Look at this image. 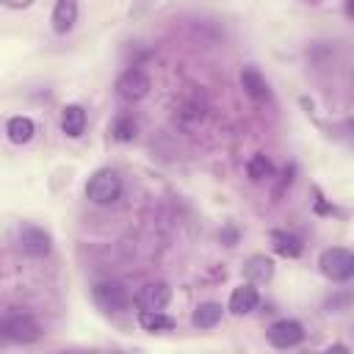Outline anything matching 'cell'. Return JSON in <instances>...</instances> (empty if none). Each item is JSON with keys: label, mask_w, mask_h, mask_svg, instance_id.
<instances>
[{"label": "cell", "mask_w": 354, "mask_h": 354, "mask_svg": "<svg viewBox=\"0 0 354 354\" xmlns=\"http://www.w3.org/2000/svg\"><path fill=\"white\" fill-rule=\"evenodd\" d=\"M271 246L282 257H299L301 254V241L288 230H274L271 232Z\"/></svg>", "instance_id": "obj_15"}, {"label": "cell", "mask_w": 354, "mask_h": 354, "mask_svg": "<svg viewBox=\"0 0 354 354\" xmlns=\"http://www.w3.org/2000/svg\"><path fill=\"white\" fill-rule=\"evenodd\" d=\"M266 337H268V343L274 348H293V346H299L304 340V326L299 321H293V318H279V321H274L268 326Z\"/></svg>", "instance_id": "obj_6"}, {"label": "cell", "mask_w": 354, "mask_h": 354, "mask_svg": "<svg viewBox=\"0 0 354 354\" xmlns=\"http://www.w3.org/2000/svg\"><path fill=\"white\" fill-rule=\"evenodd\" d=\"M171 301V288L166 282H147L138 293H136V304L141 310H163Z\"/></svg>", "instance_id": "obj_8"}, {"label": "cell", "mask_w": 354, "mask_h": 354, "mask_svg": "<svg viewBox=\"0 0 354 354\" xmlns=\"http://www.w3.org/2000/svg\"><path fill=\"white\" fill-rule=\"evenodd\" d=\"M6 133H8L11 144H28L33 138V133H36V124L28 116H11L8 124H6Z\"/></svg>", "instance_id": "obj_17"}, {"label": "cell", "mask_w": 354, "mask_h": 354, "mask_svg": "<svg viewBox=\"0 0 354 354\" xmlns=\"http://www.w3.org/2000/svg\"><path fill=\"white\" fill-rule=\"evenodd\" d=\"M343 11H346L348 19H354V0H346V3H343Z\"/></svg>", "instance_id": "obj_22"}, {"label": "cell", "mask_w": 354, "mask_h": 354, "mask_svg": "<svg viewBox=\"0 0 354 354\" xmlns=\"http://www.w3.org/2000/svg\"><path fill=\"white\" fill-rule=\"evenodd\" d=\"M94 301L105 313H122L130 304V290L116 279H102L94 285Z\"/></svg>", "instance_id": "obj_3"}, {"label": "cell", "mask_w": 354, "mask_h": 354, "mask_svg": "<svg viewBox=\"0 0 354 354\" xmlns=\"http://www.w3.org/2000/svg\"><path fill=\"white\" fill-rule=\"evenodd\" d=\"M243 274L249 277V282H268L274 277V263L266 254H252L243 266Z\"/></svg>", "instance_id": "obj_16"}, {"label": "cell", "mask_w": 354, "mask_h": 354, "mask_svg": "<svg viewBox=\"0 0 354 354\" xmlns=\"http://www.w3.org/2000/svg\"><path fill=\"white\" fill-rule=\"evenodd\" d=\"M246 174H249V180L263 183V180H268L274 174V166H271V160L266 155H252L249 163H246Z\"/></svg>", "instance_id": "obj_19"}, {"label": "cell", "mask_w": 354, "mask_h": 354, "mask_svg": "<svg viewBox=\"0 0 354 354\" xmlns=\"http://www.w3.org/2000/svg\"><path fill=\"white\" fill-rule=\"evenodd\" d=\"M149 88H152V80H149V75H147L144 69H127V72H122L119 80H116V91H119V97L127 100V102L144 100V97L149 94Z\"/></svg>", "instance_id": "obj_4"}, {"label": "cell", "mask_w": 354, "mask_h": 354, "mask_svg": "<svg viewBox=\"0 0 354 354\" xmlns=\"http://www.w3.org/2000/svg\"><path fill=\"white\" fill-rule=\"evenodd\" d=\"M241 88H243L252 100H257V102L268 100V83H266V77L260 75L257 66H243V69H241Z\"/></svg>", "instance_id": "obj_11"}, {"label": "cell", "mask_w": 354, "mask_h": 354, "mask_svg": "<svg viewBox=\"0 0 354 354\" xmlns=\"http://www.w3.org/2000/svg\"><path fill=\"white\" fill-rule=\"evenodd\" d=\"M318 266H321L324 277H329L335 282H346L354 277V252H348L343 246H329L321 252Z\"/></svg>", "instance_id": "obj_2"}, {"label": "cell", "mask_w": 354, "mask_h": 354, "mask_svg": "<svg viewBox=\"0 0 354 354\" xmlns=\"http://www.w3.org/2000/svg\"><path fill=\"white\" fill-rule=\"evenodd\" d=\"M61 130H64L69 138L83 136V130H86V108L77 105V102L64 105V111H61Z\"/></svg>", "instance_id": "obj_12"}, {"label": "cell", "mask_w": 354, "mask_h": 354, "mask_svg": "<svg viewBox=\"0 0 354 354\" xmlns=\"http://www.w3.org/2000/svg\"><path fill=\"white\" fill-rule=\"evenodd\" d=\"M221 321V304L218 301H202L191 313V324L196 329H213Z\"/></svg>", "instance_id": "obj_13"}, {"label": "cell", "mask_w": 354, "mask_h": 354, "mask_svg": "<svg viewBox=\"0 0 354 354\" xmlns=\"http://www.w3.org/2000/svg\"><path fill=\"white\" fill-rule=\"evenodd\" d=\"M86 196L94 205H113L122 196V177L113 169H97L86 183Z\"/></svg>", "instance_id": "obj_1"}, {"label": "cell", "mask_w": 354, "mask_h": 354, "mask_svg": "<svg viewBox=\"0 0 354 354\" xmlns=\"http://www.w3.org/2000/svg\"><path fill=\"white\" fill-rule=\"evenodd\" d=\"M138 326L144 332H171L174 318L166 315L163 310H138Z\"/></svg>", "instance_id": "obj_14"}, {"label": "cell", "mask_w": 354, "mask_h": 354, "mask_svg": "<svg viewBox=\"0 0 354 354\" xmlns=\"http://www.w3.org/2000/svg\"><path fill=\"white\" fill-rule=\"evenodd\" d=\"M257 301H260V293H257L254 282H241L238 288H232L227 307H230L232 315H246V313H252L257 307Z\"/></svg>", "instance_id": "obj_9"}, {"label": "cell", "mask_w": 354, "mask_h": 354, "mask_svg": "<svg viewBox=\"0 0 354 354\" xmlns=\"http://www.w3.org/2000/svg\"><path fill=\"white\" fill-rule=\"evenodd\" d=\"M19 249L28 257H47L53 249V238L47 230H41L36 224H22L19 227Z\"/></svg>", "instance_id": "obj_7"}, {"label": "cell", "mask_w": 354, "mask_h": 354, "mask_svg": "<svg viewBox=\"0 0 354 354\" xmlns=\"http://www.w3.org/2000/svg\"><path fill=\"white\" fill-rule=\"evenodd\" d=\"M113 138L116 141H133L136 138V122H133V116H119L113 122Z\"/></svg>", "instance_id": "obj_20"}, {"label": "cell", "mask_w": 354, "mask_h": 354, "mask_svg": "<svg viewBox=\"0 0 354 354\" xmlns=\"http://www.w3.org/2000/svg\"><path fill=\"white\" fill-rule=\"evenodd\" d=\"M50 22L55 33H69L77 22V0H55Z\"/></svg>", "instance_id": "obj_10"}, {"label": "cell", "mask_w": 354, "mask_h": 354, "mask_svg": "<svg viewBox=\"0 0 354 354\" xmlns=\"http://www.w3.org/2000/svg\"><path fill=\"white\" fill-rule=\"evenodd\" d=\"M183 127H196L202 119H205V102L199 100V97H194V100H185L180 108H177V116H174Z\"/></svg>", "instance_id": "obj_18"}, {"label": "cell", "mask_w": 354, "mask_h": 354, "mask_svg": "<svg viewBox=\"0 0 354 354\" xmlns=\"http://www.w3.org/2000/svg\"><path fill=\"white\" fill-rule=\"evenodd\" d=\"M3 3H6L8 8H28L33 0H3Z\"/></svg>", "instance_id": "obj_21"}, {"label": "cell", "mask_w": 354, "mask_h": 354, "mask_svg": "<svg viewBox=\"0 0 354 354\" xmlns=\"http://www.w3.org/2000/svg\"><path fill=\"white\" fill-rule=\"evenodd\" d=\"M3 335L11 343H33L39 340V324L28 313H11L3 318Z\"/></svg>", "instance_id": "obj_5"}]
</instances>
